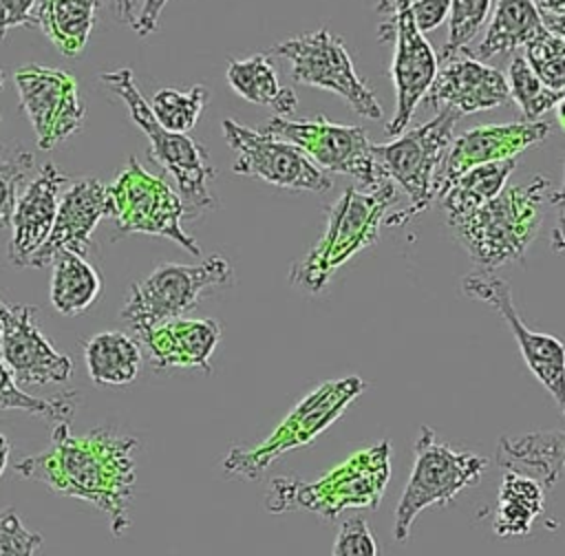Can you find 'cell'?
Instances as JSON below:
<instances>
[{
	"instance_id": "1",
	"label": "cell",
	"mask_w": 565,
	"mask_h": 556,
	"mask_svg": "<svg viewBox=\"0 0 565 556\" xmlns=\"http://www.w3.org/2000/svg\"><path fill=\"white\" fill-rule=\"evenodd\" d=\"M135 448L132 435L110 426L75 435L68 421H57L49 448L15 463V472L46 485L53 494L88 501L108 516L110 532L119 538L130 527Z\"/></svg>"
},
{
	"instance_id": "2",
	"label": "cell",
	"mask_w": 565,
	"mask_h": 556,
	"mask_svg": "<svg viewBox=\"0 0 565 556\" xmlns=\"http://www.w3.org/2000/svg\"><path fill=\"white\" fill-rule=\"evenodd\" d=\"M388 479L391 443L382 439L353 452L320 479L274 477L265 494V510L271 514L302 510L333 521L351 507L375 510L386 492Z\"/></svg>"
},
{
	"instance_id": "3",
	"label": "cell",
	"mask_w": 565,
	"mask_h": 556,
	"mask_svg": "<svg viewBox=\"0 0 565 556\" xmlns=\"http://www.w3.org/2000/svg\"><path fill=\"white\" fill-rule=\"evenodd\" d=\"M552 194L547 177L503 188L497 196L450 223V229L483 269L523 260L536 238Z\"/></svg>"
},
{
	"instance_id": "4",
	"label": "cell",
	"mask_w": 565,
	"mask_h": 556,
	"mask_svg": "<svg viewBox=\"0 0 565 556\" xmlns=\"http://www.w3.org/2000/svg\"><path fill=\"white\" fill-rule=\"evenodd\" d=\"M395 199L397 190L391 181L375 190L347 188L329 207L320 240L291 267L289 282L307 293H320L347 260L377 240L380 223Z\"/></svg>"
},
{
	"instance_id": "5",
	"label": "cell",
	"mask_w": 565,
	"mask_h": 556,
	"mask_svg": "<svg viewBox=\"0 0 565 556\" xmlns=\"http://www.w3.org/2000/svg\"><path fill=\"white\" fill-rule=\"evenodd\" d=\"M99 82L128 106L132 121L150 141L148 157L174 179L185 212L183 218H196L214 210L216 199L210 190V181H214L216 170L210 163L207 150L185 132H172L154 119L128 66L99 73Z\"/></svg>"
},
{
	"instance_id": "6",
	"label": "cell",
	"mask_w": 565,
	"mask_h": 556,
	"mask_svg": "<svg viewBox=\"0 0 565 556\" xmlns=\"http://www.w3.org/2000/svg\"><path fill=\"white\" fill-rule=\"evenodd\" d=\"M364 388L366 382L358 375L320 382L260 443L230 448L223 459L225 477L245 481L260 479L282 455L316 441V437L322 435Z\"/></svg>"
},
{
	"instance_id": "7",
	"label": "cell",
	"mask_w": 565,
	"mask_h": 556,
	"mask_svg": "<svg viewBox=\"0 0 565 556\" xmlns=\"http://www.w3.org/2000/svg\"><path fill=\"white\" fill-rule=\"evenodd\" d=\"M457 119V110L441 108L430 121L397 135L391 143H373V157L382 177L397 183L408 196V205L386 218L388 227L406 225L435 201V181L452 143Z\"/></svg>"
},
{
	"instance_id": "8",
	"label": "cell",
	"mask_w": 565,
	"mask_h": 556,
	"mask_svg": "<svg viewBox=\"0 0 565 556\" xmlns=\"http://www.w3.org/2000/svg\"><path fill=\"white\" fill-rule=\"evenodd\" d=\"M488 459L479 452L455 450L439 441L430 426H422L415 459L393 516L395 543H406L417 516L433 505H448L459 492L481 481Z\"/></svg>"
},
{
	"instance_id": "9",
	"label": "cell",
	"mask_w": 565,
	"mask_h": 556,
	"mask_svg": "<svg viewBox=\"0 0 565 556\" xmlns=\"http://www.w3.org/2000/svg\"><path fill=\"white\" fill-rule=\"evenodd\" d=\"M230 285H234V269L221 254H212L196 265L161 263L150 276L130 287L121 318L132 331L181 318L201 302L205 291Z\"/></svg>"
},
{
	"instance_id": "10",
	"label": "cell",
	"mask_w": 565,
	"mask_h": 556,
	"mask_svg": "<svg viewBox=\"0 0 565 556\" xmlns=\"http://www.w3.org/2000/svg\"><path fill=\"white\" fill-rule=\"evenodd\" d=\"M108 192L117 236L135 232L166 236L185 252L201 256L199 243L181 225L185 212L179 192L161 174L148 172L137 157H130L117 172Z\"/></svg>"
},
{
	"instance_id": "11",
	"label": "cell",
	"mask_w": 565,
	"mask_h": 556,
	"mask_svg": "<svg viewBox=\"0 0 565 556\" xmlns=\"http://www.w3.org/2000/svg\"><path fill=\"white\" fill-rule=\"evenodd\" d=\"M267 53L289 62V73L296 84L331 90L340 95L355 115L373 121L382 119L384 110L369 84L358 75L347 44L327 26L289 38Z\"/></svg>"
},
{
	"instance_id": "12",
	"label": "cell",
	"mask_w": 565,
	"mask_h": 556,
	"mask_svg": "<svg viewBox=\"0 0 565 556\" xmlns=\"http://www.w3.org/2000/svg\"><path fill=\"white\" fill-rule=\"evenodd\" d=\"M263 132L294 143L324 172L353 177L362 190H375L386 181L375 163L373 143L360 126L335 124L322 115L305 121L271 117Z\"/></svg>"
},
{
	"instance_id": "13",
	"label": "cell",
	"mask_w": 565,
	"mask_h": 556,
	"mask_svg": "<svg viewBox=\"0 0 565 556\" xmlns=\"http://www.w3.org/2000/svg\"><path fill=\"white\" fill-rule=\"evenodd\" d=\"M223 135L234 152L232 170L243 177H256L269 185L296 192H327L333 183L300 148L247 128L236 119H223Z\"/></svg>"
},
{
	"instance_id": "14",
	"label": "cell",
	"mask_w": 565,
	"mask_h": 556,
	"mask_svg": "<svg viewBox=\"0 0 565 556\" xmlns=\"http://www.w3.org/2000/svg\"><path fill=\"white\" fill-rule=\"evenodd\" d=\"M461 289L466 296L490 304L510 327L521 357L530 373L539 379V384L550 393L565 417V340L532 331L519 316L510 282L492 274L490 269H479L466 274L461 280Z\"/></svg>"
},
{
	"instance_id": "15",
	"label": "cell",
	"mask_w": 565,
	"mask_h": 556,
	"mask_svg": "<svg viewBox=\"0 0 565 556\" xmlns=\"http://www.w3.org/2000/svg\"><path fill=\"white\" fill-rule=\"evenodd\" d=\"M13 82L40 150H53L82 128L86 110L77 93V79L71 73L26 64L15 71Z\"/></svg>"
},
{
	"instance_id": "16",
	"label": "cell",
	"mask_w": 565,
	"mask_h": 556,
	"mask_svg": "<svg viewBox=\"0 0 565 556\" xmlns=\"http://www.w3.org/2000/svg\"><path fill=\"white\" fill-rule=\"evenodd\" d=\"M38 309L9 302L0 296V357L20 386H46L66 382L75 366L40 331Z\"/></svg>"
},
{
	"instance_id": "17",
	"label": "cell",
	"mask_w": 565,
	"mask_h": 556,
	"mask_svg": "<svg viewBox=\"0 0 565 556\" xmlns=\"http://www.w3.org/2000/svg\"><path fill=\"white\" fill-rule=\"evenodd\" d=\"M395 38V53L391 62V79L395 86V113L386 124V132L397 137L411 124L415 108L426 97L437 75V53L426 35L415 26L408 9L388 15L380 24V40Z\"/></svg>"
},
{
	"instance_id": "18",
	"label": "cell",
	"mask_w": 565,
	"mask_h": 556,
	"mask_svg": "<svg viewBox=\"0 0 565 556\" xmlns=\"http://www.w3.org/2000/svg\"><path fill=\"white\" fill-rule=\"evenodd\" d=\"M113 214L108 185L95 177L73 181L62 190L55 221L44 245L33 254L29 267H49L62 252L84 256L90 247V236L104 216Z\"/></svg>"
},
{
	"instance_id": "19",
	"label": "cell",
	"mask_w": 565,
	"mask_h": 556,
	"mask_svg": "<svg viewBox=\"0 0 565 556\" xmlns=\"http://www.w3.org/2000/svg\"><path fill=\"white\" fill-rule=\"evenodd\" d=\"M550 135L547 121H510V124H486L466 130L457 137L439 168L435 181V201L439 194L466 170L492 161L516 159L525 148L543 141Z\"/></svg>"
},
{
	"instance_id": "20",
	"label": "cell",
	"mask_w": 565,
	"mask_h": 556,
	"mask_svg": "<svg viewBox=\"0 0 565 556\" xmlns=\"http://www.w3.org/2000/svg\"><path fill=\"white\" fill-rule=\"evenodd\" d=\"M441 62L444 64L437 68V75L424 97L428 108H452L463 115L492 110L510 101V88L503 73L470 57L463 49Z\"/></svg>"
},
{
	"instance_id": "21",
	"label": "cell",
	"mask_w": 565,
	"mask_h": 556,
	"mask_svg": "<svg viewBox=\"0 0 565 556\" xmlns=\"http://www.w3.org/2000/svg\"><path fill=\"white\" fill-rule=\"evenodd\" d=\"M154 371L194 368L210 373L221 342V324L212 318H170L135 331Z\"/></svg>"
},
{
	"instance_id": "22",
	"label": "cell",
	"mask_w": 565,
	"mask_h": 556,
	"mask_svg": "<svg viewBox=\"0 0 565 556\" xmlns=\"http://www.w3.org/2000/svg\"><path fill=\"white\" fill-rule=\"evenodd\" d=\"M64 183V172L55 163L46 161L42 163L35 179L29 181L18 196L11 216V238L7 249L9 263L13 267H29L33 254L49 238Z\"/></svg>"
},
{
	"instance_id": "23",
	"label": "cell",
	"mask_w": 565,
	"mask_h": 556,
	"mask_svg": "<svg viewBox=\"0 0 565 556\" xmlns=\"http://www.w3.org/2000/svg\"><path fill=\"white\" fill-rule=\"evenodd\" d=\"M141 344L126 331H102L84 342L88 377L99 388H126L141 371Z\"/></svg>"
},
{
	"instance_id": "24",
	"label": "cell",
	"mask_w": 565,
	"mask_h": 556,
	"mask_svg": "<svg viewBox=\"0 0 565 556\" xmlns=\"http://www.w3.org/2000/svg\"><path fill=\"white\" fill-rule=\"evenodd\" d=\"M497 463L505 470H532L543 488H554L565 470V430H536L497 441Z\"/></svg>"
},
{
	"instance_id": "25",
	"label": "cell",
	"mask_w": 565,
	"mask_h": 556,
	"mask_svg": "<svg viewBox=\"0 0 565 556\" xmlns=\"http://www.w3.org/2000/svg\"><path fill=\"white\" fill-rule=\"evenodd\" d=\"M545 29L541 9L534 0H497L492 20L483 40L475 49H463L475 60H490L501 53H512L532 42Z\"/></svg>"
},
{
	"instance_id": "26",
	"label": "cell",
	"mask_w": 565,
	"mask_h": 556,
	"mask_svg": "<svg viewBox=\"0 0 565 556\" xmlns=\"http://www.w3.org/2000/svg\"><path fill=\"white\" fill-rule=\"evenodd\" d=\"M225 77L238 97L269 106L276 117H289L298 108L296 90L291 86H280L267 51L254 53L245 60H230Z\"/></svg>"
},
{
	"instance_id": "27",
	"label": "cell",
	"mask_w": 565,
	"mask_h": 556,
	"mask_svg": "<svg viewBox=\"0 0 565 556\" xmlns=\"http://www.w3.org/2000/svg\"><path fill=\"white\" fill-rule=\"evenodd\" d=\"M99 4L102 0H38L35 26L62 55L77 57L86 49Z\"/></svg>"
},
{
	"instance_id": "28",
	"label": "cell",
	"mask_w": 565,
	"mask_h": 556,
	"mask_svg": "<svg viewBox=\"0 0 565 556\" xmlns=\"http://www.w3.org/2000/svg\"><path fill=\"white\" fill-rule=\"evenodd\" d=\"M545 492L539 479L521 470H505L499 483L492 530L497 536H525L536 516L543 514Z\"/></svg>"
},
{
	"instance_id": "29",
	"label": "cell",
	"mask_w": 565,
	"mask_h": 556,
	"mask_svg": "<svg viewBox=\"0 0 565 556\" xmlns=\"http://www.w3.org/2000/svg\"><path fill=\"white\" fill-rule=\"evenodd\" d=\"M514 165H516V159H505V161L475 165L463 174H459L437 199V203L446 214L448 225L470 214L492 196H497L505 188V181L512 174Z\"/></svg>"
},
{
	"instance_id": "30",
	"label": "cell",
	"mask_w": 565,
	"mask_h": 556,
	"mask_svg": "<svg viewBox=\"0 0 565 556\" xmlns=\"http://www.w3.org/2000/svg\"><path fill=\"white\" fill-rule=\"evenodd\" d=\"M102 291L97 269L79 254L62 252L53 260L51 304L62 316H79L95 304Z\"/></svg>"
},
{
	"instance_id": "31",
	"label": "cell",
	"mask_w": 565,
	"mask_h": 556,
	"mask_svg": "<svg viewBox=\"0 0 565 556\" xmlns=\"http://www.w3.org/2000/svg\"><path fill=\"white\" fill-rule=\"evenodd\" d=\"M77 408V393L64 391L53 397L29 395L13 377L9 366L0 357V410H24L44 419L68 421Z\"/></svg>"
},
{
	"instance_id": "32",
	"label": "cell",
	"mask_w": 565,
	"mask_h": 556,
	"mask_svg": "<svg viewBox=\"0 0 565 556\" xmlns=\"http://www.w3.org/2000/svg\"><path fill=\"white\" fill-rule=\"evenodd\" d=\"M207 99L210 90L205 86H192L188 90L161 88L152 95L148 106L163 128L188 135L196 126Z\"/></svg>"
},
{
	"instance_id": "33",
	"label": "cell",
	"mask_w": 565,
	"mask_h": 556,
	"mask_svg": "<svg viewBox=\"0 0 565 556\" xmlns=\"http://www.w3.org/2000/svg\"><path fill=\"white\" fill-rule=\"evenodd\" d=\"M508 88H510V99L516 101L521 108L525 121H539L547 110L556 108L558 99L565 93H556L547 88L530 68L523 55H514L508 68Z\"/></svg>"
},
{
	"instance_id": "34",
	"label": "cell",
	"mask_w": 565,
	"mask_h": 556,
	"mask_svg": "<svg viewBox=\"0 0 565 556\" xmlns=\"http://www.w3.org/2000/svg\"><path fill=\"white\" fill-rule=\"evenodd\" d=\"M525 62L534 75L552 90L565 93V44L547 29H543L525 46Z\"/></svg>"
},
{
	"instance_id": "35",
	"label": "cell",
	"mask_w": 565,
	"mask_h": 556,
	"mask_svg": "<svg viewBox=\"0 0 565 556\" xmlns=\"http://www.w3.org/2000/svg\"><path fill=\"white\" fill-rule=\"evenodd\" d=\"M492 0H450L448 40L439 57H448L468 46V42L483 29L490 15Z\"/></svg>"
},
{
	"instance_id": "36",
	"label": "cell",
	"mask_w": 565,
	"mask_h": 556,
	"mask_svg": "<svg viewBox=\"0 0 565 556\" xmlns=\"http://www.w3.org/2000/svg\"><path fill=\"white\" fill-rule=\"evenodd\" d=\"M33 165L31 152H15L0 161V229L11 227V216L18 201V190Z\"/></svg>"
},
{
	"instance_id": "37",
	"label": "cell",
	"mask_w": 565,
	"mask_h": 556,
	"mask_svg": "<svg viewBox=\"0 0 565 556\" xmlns=\"http://www.w3.org/2000/svg\"><path fill=\"white\" fill-rule=\"evenodd\" d=\"M42 536L31 532L13 507L0 512V556H35Z\"/></svg>"
},
{
	"instance_id": "38",
	"label": "cell",
	"mask_w": 565,
	"mask_h": 556,
	"mask_svg": "<svg viewBox=\"0 0 565 556\" xmlns=\"http://www.w3.org/2000/svg\"><path fill=\"white\" fill-rule=\"evenodd\" d=\"M331 556H380L377 541L364 516H351L340 525Z\"/></svg>"
},
{
	"instance_id": "39",
	"label": "cell",
	"mask_w": 565,
	"mask_h": 556,
	"mask_svg": "<svg viewBox=\"0 0 565 556\" xmlns=\"http://www.w3.org/2000/svg\"><path fill=\"white\" fill-rule=\"evenodd\" d=\"M35 4L38 0H0V40L15 26L35 29Z\"/></svg>"
},
{
	"instance_id": "40",
	"label": "cell",
	"mask_w": 565,
	"mask_h": 556,
	"mask_svg": "<svg viewBox=\"0 0 565 556\" xmlns=\"http://www.w3.org/2000/svg\"><path fill=\"white\" fill-rule=\"evenodd\" d=\"M408 11L415 26L426 35L450 15V0H415Z\"/></svg>"
},
{
	"instance_id": "41",
	"label": "cell",
	"mask_w": 565,
	"mask_h": 556,
	"mask_svg": "<svg viewBox=\"0 0 565 556\" xmlns=\"http://www.w3.org/2000/svg\"><path fill=\"white\" fill-rule=\"evenodd\" d=\"M550 203L556 207V225L550 234V249L556 254H565V174L561 190H552Z\"/></svg>"
},
{
	"instance_id": "42",
	"label": "cell",
	"mask_w": 565,
	"mask_h": 556,
	"mask_svg": "<svg viewBox=\"0 0 565 556\" xmlns=\"http://www.w3.org/2000/svg\"><path fill=\"white\" fill-rule=\"evenodd\" d=\"M166 4H168V0H143L141 9L137 11V20L132 24V29L139 38H146L157 29L159 15H161Z\"/></svg>"
},
{
	"instance_id": "43",
	"label": "cell",
	"mask_w": 565,
	"mask_h": 556,
	"mask_svg": "<svg viewBox=\"0 0 565 556\" xmlns=\"http://www.w3.org/2000/svg\"><path fill=\"white\" fill-rule=\"evenodd\" d=\"M113 13L119 22L132 26L137 20V0H113Z\"/></svg>"
},
{
	"instance_id": "44",
	"label": "cell",
	"mask_w": 565,
	"mask_h": 556,
	"mask_svg": "<svg viewBox=\"0 0 565 556\" xmlns=\"http://www.w3.org/2000/svg\"><path fill=\"white\" fill-rule=\"evenodd\" d=\"M541 20H543L545 29L552 31V33L565 44V15H556V13L541 11Z\"/></svg>"
},
{
	"instance_id": "45",
	"label": "cell",
	"mask_w": 565,
	"mask_h": 556,
	"mask_svg": "<svg viewBox=\"0 0 565 556\" xmlns=\"http://www.w3.org/2000/svg\"><path fill=\"white\" fill-rule=\"evenodd\" d=\"M539 9L556 15H565V0H539Z\"/></svg>"
},
{
	"instance_id": "46",
	"label": "cell",
	"mask_w": 565,
	"mask_h": 556,
	"mask_svg": "<svg viewBox=\"0 0 565 556\" xmlns=\"http://www.w3.org/2000/svg\"><path fill=\"white\" fill-rule=\"evenodd\" d=\"M9 450H11L9 439L0 432V479H2V474L7 470V463H9Z\"/></svg>"
},
{
	"instance_id": "47",
	"label": "cell",
	"mask_w": 565,
	"mask_h": 556,
	"mask_svg": "<svg viewBox=\"0 0 565 556\" xmlns=\"http://www.w3.org/2000/svg\"><path fill=\"white\" fill-rule=\"evenodd\" d=\"M556 113H558V126H561V130L565 132V95L558 99V104H556Z\"/></svg>"
},
{
	"instance_id": "48",
	"label": "cell",
	"mask_w": 565,
	"mask_h": 556,
	"mask_svg": "<svg viewBox=\"0 0 565 556\" xmlns=\"http://www.w3.org/2000/svg\"><path fill=\"white\" fill-rule=\"evenodd\" d=\"M2 84H4V73H2V68H0V90H2ZM0 121H2V117H0Z\"/></svg>"
}]
</instances>
